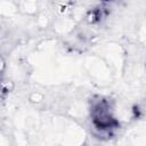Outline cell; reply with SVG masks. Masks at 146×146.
<instances>
[{
  "label": "cell",
  "instance_id": "obj_1",
  "mask_svg": "<svg viewBox=\"0 0 146 146\" xmlns=\"http://www.w3.org/2000/svg\"><path fill=\"white\" fill-rule=\"evenodd\" d=\"M92 120L95 125L98 129L102 130H107L113 128L114 125H116L115 120L111 116L110 110H108V105L105 100L99 102L98 104H96L92 108Z\"/></svg>",
  "mask_w": 146,
  "mask_h": 146
}]
</instances>
